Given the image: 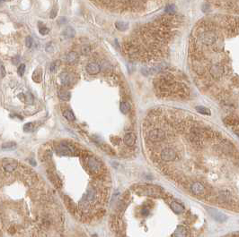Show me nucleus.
Returning a JSON list of instances; mask_svg holds the SVG:
<instances>
[{"label": "nucleus", "instance_id": "412c9836", "mask_svg": "<svg viewBox=\"0 0 239 237\" xmlns=\"http://www.w3.org/2000/svg\"><path fill=\"white\" fill-rule=\"evenodd\" d=\"M15 148V143L14 142H7V143H5L2 145V149H14Z\"/></svg>", "mask_w": 239, "mask_h": 237}, {"label": "nucleus", "instance_id": "b1692460", "mask_svg": "<svg viewBox=\"0 0 239 237\" xmlns=\"http://www.w3.org/2000/svg\"><path fill=\"white\" fill-rule=\"evenodd\" d=\"M39 31H40V33L42 35H46V34H48V32H49V29L46 27V26L42 25V27L39 28Z\"/></svg>", "mask_w": 239, "mask_h": 237}, {"label": "nucleus", "instance_id": "5701e85b", "mask_svg": "<svg viewBox=\"0 0 239 237\" xmlns=\"http://www.w3.org/2000/svg\"><path fill=\"white\" fill-rule=\"evenodd\" d=\"M33 128H34V126H33V123H28L24 126V130L25 132H32L33 130Z\"/></svg>", "mask_w": 239, "mask_h": 237}, {"label": "nucleus", "instance_id": "aec40b11", "mask_svg": "<svg viewBox=\"0 0 239 237\" xmlns=\"http://www.w3.org/2000/svg\"><path fill=\"white\" fill-rule=\"evenodd\" d=\"M33 81H35L36 82H41V78H42V74H41V71H35L33 73Z\"/></svg>", "mask_w": 239, "mask_h": 237}, {"label": "nucleus", "instance_id": "4468645a", "mask_svg": "<svg viewBox=\"0 0 239 237\" xmlns=\"http://www.w3.org/2000/svg\"><path fill=\"white\" fill-rule=\"evenodd\" d=\"M75 35H76V31L72 27H67L63 31V36L67 38H74Z\"/></svg>", "mask_w": 239, "mask_h": 237}, {"label": "nucleus", "instance_id": "ddd939ff", "mask_svg": "<svg viewBox=\"0 0 239 237\" xmlns=\"http://www.w3.org/2000/svg\"><path fill=\"white\" fill-rule=\"evenodd\" d=\"M58 95H59V98L61 100H64V101H68L69 99H70V98H71L70 92H68L67 90H59Z\"/></svg>", "mask_w": 239, "mask_h": 237}, {"label": "nucleus", "instance_id": "c756f323", "mask_svg": "<svg viewBox=\"0 0 239 237\" xmlns=\"http://www.w3.org/2000/svg\"><path fill=\"white\" fill-rule=\"evenodd\" d=\"M5 75V70L3 65H1V78H4Z\"/></svg>", "mask_w": 239, "mask_h": 237}, {"label": "nucleus", "instance_id": "2f4dec72", "mask_svg": "<svg viewBox=\"0 0 239 237\" xmlns=\"http://www.w3.org/2000/svg\"><path fill=\"white\" fill-rule=\"evenodd\" d=\"M65 22H66V18H63V17L59 18V24H62V23H65Z\"/></svg>", "mask_w": 239, "mask_h": 237}, {"label": "nucleus", "instance_id": "a878e982", "mask_svg": "<svg viewBox=\"0 0 239 237\" xmlns=\"http://www.w3.org/2000/svg\"><path fill=\"white\" fill-rule=\"evenodd\" d=\"M165 12L167 14H174V5H168L165 8Z\"/></svg>", "mask_w": 239, "mask_h": 237}, {"label": "nucleus", "instance_id": "c85d7f7f", "mask_svg": "<svg viewBox=\"0 0 239 237\" xmlns=\"http://www.w3.org/2000/svg\"><path fill=\"white\" fill-rule=\"evenodd\" d=\"M50 71L52 73H54L55 71L57 70V65H56V63H52V64L50 65Z\"/></svg>", "mask_w": 239, "mask_h": 237}, {"label": "nucleus", "instance_id": "a211bd4d", "mask_svg": "<svg viewBox=\"0 0 239 237\" xmlns=\"http://www.w3.org/2000/svg\"><path fill=\"white\" fill-rule=\"evenodd\" d=\"M120 109H121V111L122 114H128L129 111V109H130V106L129 104L128 103V102H125V101H122L121 103V107H120Z\"/></svg>", "mask_w": 239, "mask_h": 237}, {"label": "nucleus", "instance_id": "f3484780", "mask_svg": "<svg viewBox=\"0 0 239 237\" xmlns=\"http://www.w3.org/2000/svg\"><path fill=\"white\" fill-rule=\"evenodd\" d=\"M78 54H76V52L74 51H71V52H69L67 54V61L68 63H70V64H72V63L76 62V60H78Z\"/></svg>", "mask_w": 239, "mask_h": 237}, {"label": "nucleus", "instance_id": "f03ea898", "mask_svg": "<svg viewBox=\"0 0 239 237\" xmlns=\"http://www.w3.org/2000/svg\"><path fill=\"white\" fill-rule=\"evenodd\" d=\"M1 237H64V214L49 184L29 165L1 162Z\"/></svg>", "mask_w": 239, "mask_h": 237}, {"label": "nucleus", "instance_id": "9d476101", "mask_svg": "<svg viewBox=\"0 0 239 237\" xmlns=\"http://www.w3.org/2000/svg\"><path fill=\"white\" fill-rule=\"evenodd\" d=\"M59 80H60L61 83H62L63 85H66V86L71 85L73 83L72 75L70 74L67 73V72H63V73H61L59 74Z\"/></svg>", "mask_w": 239, "mask_h": 237}, {"label": "nucleus", "instance_id": "f257e3e1", "mask_svg": "<svg viewBox=\"0 0 239 237\" xmlns=\"http://www.w3.org/2000/svg\"><path fill=\"white\" fill-rule=\"evenodd\" d=\"M46 175L66 209L84 224L96 223L107 210L112 177L103 159L73 140H53L40 151Z\"/></svg>", "mask_w": 239, "mask_h": 237}, {"label": "nucleus", "instance_id": "72a5a7b5", "mask_svg": "<svg viewBox=\"0 0 239 237\" xmlns=\"http://www.w3.org/2000/svg\"><path fill=\"white\" fill-rule=\"evenodd\" d=\"M230 237H239V234H234L231 235Z\"/></svg>", "mask_w": 239, "mask_h": 237}, {"label": "nucleus", "instance_id": "2eb2a0df", "mask_svg": "<svg viewBox=\"0 0 239 237\" xmlns=\"http://www.w3.org/2000/svg\"><path fill=\"white\" fill-rule=\"evenodd\" d=\"M196 109V111L200 114H202V115H210L211 112H210V110L209 108H207L205 107H202V106H198L195 107Z\"/></svg>", "mask_w": 239, "mask_h": 237}, {"label": "nucleus", "instance_id": "20e7f679", "mask_svg": "<svg viewBox=\"0 0 239 237\" xmlns=\"http://www.w3.org/2000/svg\"><path fill=\"white\" fill-rule=\"evenodd\" d=\"M199 41L200 43L206 46H212L218 41V36L214 31L212 30H207L204 31L199 36Z\"/></svg>", "mask_w": 239, "mask_h": 237}, {"label": "nucleus", "instance_id": "dca6fc26", "mask_svg": "<svg viewBox=\"0 0 239 237\" xmlns=\"http://www.w3.org/2000/svg\"><path fill=\"white\" fill-rule=\"evenodd\" d=\"M115 26L119 30L124 31L129 28V22H115Z\"/></svg>", "mask_w": 239, "mask_h": 237}, {"label": "nucleus", "instance_id": "473e14b6", "mask_svg": "<svg viewBox=\"0 0 239 237\" xmlns=\"http://www.w3.org/2000/svg\"><path fill=\"white\" fill-rule=\"evenodd\" d=\"M13 62H14V65H17L18 63H19V57H16V58H15V59H13Z\"/></svg>", "mask_w": 239, "mask_h": 237}, {"label": "nucleus", "instance_id": "7c9ffc66", "mask_svg": "<svg viewBox=\"0 0 239 237\" xmlns=\"http://www.w3.org/2000/svg\"><path fill=\"white\" fill-rule=\"evenodd\" d=\"M56 12H57V9L56 8H54L52 11H51V14H50V18H55V16H56Z\"/></svg>", "mask_w": 239, "mask_h": 237}, {"label": "nucleus", "instance_id": "bb28decb", "mask_svg": "<svg viewBox=\"0 0 239 237\" xmlns=\"http://www.w3.org/2000/svg\"><path fill=\"white\" fill-rule=\"evenodd\" d=\"M89 52H90V47H89V46H84V47H83V49H82V53H83V55H87Z\"/></svg>", "mask_w": 239, "mask_h": 237}, {"label": "nucleus", "instance_id": "6e6552de", "mask_svg": "<svg viewBox=\"0 0 239 237\" xmlns=\"http://www.w3.org/2000/svg\"><path fill=\"white\" fill-rule=\"evenodd\" d=\"M136 141H137V136L133 132H128L125 134L124 137L122 138L123 144L126 145L129 149L133 148L136 145Z\"/></svg>", "mask_w": 239, "mask_h": 237}, {"label": "nucleus", "instance_id": "4be33fe9", "mask_svg": "<svg viewBox=\"0 0 239 237\" xmlns=\"http://www.w3.org/2000/svg\"><path fill=\"white\" fill-rule=\"evenodd\" d=\"M25 99H26V103L27 104H29V105L33 104V95L31 94L30 92H28L25 95Z\"/></svg>", "mask_w": 239, "mask_h": 237}, {"label": "nucleus", "instance_id": "6ab92c4d", "mask_svg": "<svg viewBox=\"0 0 239 237\" xmlns=\"http://www.w3.org/2000/svg\"><path fill=\"white\" fill-rule=\"evenodd\" d=\"M63 115L68 121H74L75 120V115H74V114H73V112L71 111V110H66V111H64Z\"/></svg>", "mask_w": 239, "mask_h": 237}, {"label": "nucleus", "instance_id": "1a4fd4ad", "mask_svg": "<svg viewBox=\"0 0 239 237\" xmlns=\"http://www.w3.org/2000/svg\"><path fill=\"white\" fill-rule=\"evenodd\" d=\"M218 201L219 203L231 204L232 203V195H231L230 192L227 191V190L220 191L218 194Z\"/></svg>", "mask_w": 239, "mask_h": 237}, {"label": "nucleus", "instance_id": "7ed1b4c3", "mask_svg": "<svg viewBox=\"0 0 239 237\" xmlns=\"http://www.w3.org/2000/svg\"><path fill=\"white\" fill-rule=\"evenodd\" d=\"M174 210L186 211L161 186L136 184L116 202L110 217V227L115 237H175L169 232V213Z\"/></svg>", "mask_w": 239, "mask_h": 237}, {"label": "nucleus", "instance_id": "0eeeda50", "mask_svg": "<svg viewBox=\"0 0 239 237\" xmlns=\"http://www.w3.org/2000/svg\"><path fill=\"white\" fill-rule=\"evenodd\" d=\"M224 66L220 64H215L210 68V74L215 79H219L224 74Z\"/></svg>", "mask_w": 239, "mask_h": 237}, {"label": "nucleus", "instance_id": "423d86ee", "mask_svg": "<svg viewBox=\"0 0 239 237\" xmlns=\"http://www.w3.org/2000/svg\"><path fill=\"white\" fill-rule=\"evenodd\" d=\"M207 210H208V212H209V214L211 216V217L214 220L217 221V222L223 223L227 219V217L224 214V213H222L221 211H219L218 209H213V208H208Z\"/></svg>", "mask_w": 239, "mask_h": 237}, {"label": "nucleus", "instance_id": "393cba45", "mask_svg": "<svg viewBox=\"0 0 239 237\" xmlns=\"http://www.w3.org/2000/svg\"><path fill=\"white\" fill-rule=\"evenodd\" d=\"M25 65L24 64H22L19 66V68H18V74L20 76H22V75H24V74H25Z\"/></svg>", "mask_w": 239, "mask_h": 237}, {"label": "nucleus", "instance_id": "9b49d317", "mask_svg": "<svg viewBox=\"0 0 239 237\" xmlns=\"http://www.w3.org/2000/svg\"><path fill=\"white\" fill-rule=\"evenodd\" d=\"M86 72L89 74H97L100 72V65L96 63H89L86 65Z\"/></svg>", "mask_w": 239, "mask_h": 237}, {"label": "nucleus", "instance_id": "cd10ccee", "mask_svg": "<svg viewBox=\"0 0 239 237\" xmlns=\"http://www.w3.org/2000/svg\"><path fill=\"white\" fill-rule=\"evenodd\" d=\"M32 45H33V39L31 37H28L26 38V47L30 49V47H32Z\"/></svg>", "mask_w": 239, "mask_h": 237}, {"label": "nucleus", "instance_id": "f8f14e48", "mask_svg": "<svg viewBox=\"0 0 239 237\" xmlns=\"http://www.w3.org/2000/svg\"><path fill=\"white\" fill-rule=\"evenodd\" d=\"M224 122L226 124L230 125V126H236L239 124V119L234 116H227L224 119Z\"/></svg>", "mask_w": 239, "mask_h": 237}, {"label": "nucleus", "instance_id": "39448f33", "mask_svg": "<svg viewBox=\"0 0 239 237\" xmlns=\"http://www.w3.org/2000/svg\"><path fill=\"white\" fill-rule=\"evenodd\" d=\"M189 190L193 195L199 197H205L207 194V189L205 185L202 183H200V182H195V183L191 184Z\"/></svg>", "mask_w": 239, "mask_h": 237}]
</instances>
